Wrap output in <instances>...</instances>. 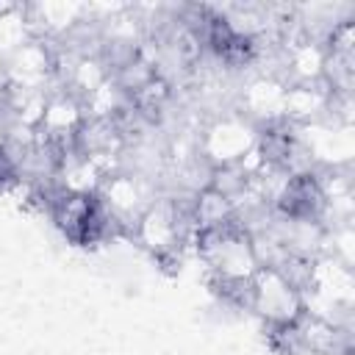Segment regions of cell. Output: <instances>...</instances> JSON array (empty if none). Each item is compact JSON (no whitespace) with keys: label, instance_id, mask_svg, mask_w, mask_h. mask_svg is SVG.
<instances>
[{"label":"cell","instance_id":"6da1fadb","mask_svg":"<svg viewBox=\"0 0 355 355\" xmlns=\"http://www.w3.org/2000/svg\"><path fill=\"white\" fill-rule=\"evenodd\" d=\"M266 324H291L302 313V297L275 269H258L252 275V305Z\"/></svg>","mask_w":355,"mask_h":355}]
</instances>
